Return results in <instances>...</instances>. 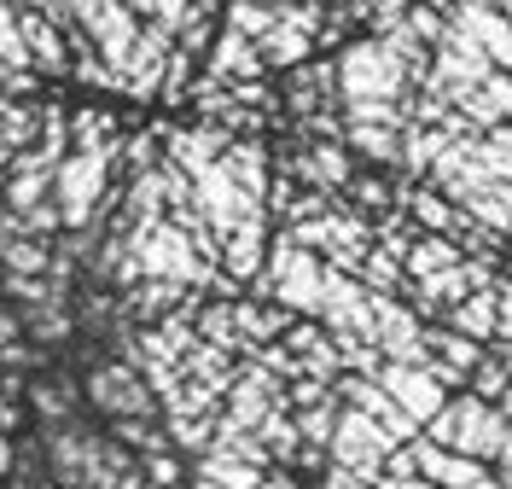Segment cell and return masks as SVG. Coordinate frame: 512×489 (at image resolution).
Instances as JSON below:
<instances>
[{
	"label": "cell",
	"mask_w": 512,
	"mask_h": 489,
	"mask_svg": "<svg viewBox=\"0 0 512 489\" xmlns=\"http://www.w3.org/2000/svg\"><path fill=\"white\" fill-rule=\"evenodd\" d=\"M76 152H64L59 175H53V204H59L64 233H82L105 216V175H111V140L99 134V117H76Z\"/></svg>",
	"instance_id": "cell-1"
},
{
	"label": "cell",
	"mask_w": 512,
	"mask_h": 489,
	"mask_svg": "<svg viewBox=\"0 0 512 489\" xmlns=\"http://www.w3.org/2000/svg\"><path fill=\"white\" fill-rule=\"evenodd\" d=\"M128 257L140 262V280H169V286H187V280H204V262L192 251V239L175 222H158L152 233H140L128 245Z\"/></svg>",
	"instance_id": "cell-2"
},
{
	"label": "cell",
	"mask_w": 512,
	"mask_h": 489,
	"mask_svg": "<svg viewBox=\"0 0 512 489\" xmlns=\"http://www.w3.org/2000/svg\"><path fill=\"white\" fill-rule=\"evenodd\" d=\"M88 391H94L99 414H111V425L117 420H152V414H158V408H152V385H146L128 361L94 367V373H88Z\"/></svg>",
	"instance_id": "cell-3"
},
{
	"label": "cell",
	"mask_w": 512,
	"mask_h": 489,
	"mask_svg": "<svg viewBox=\"0 0 512 489\" xmlns=\"http://www.w3.org/2000/svg\"><path fill=\"white\" fill-rule=\"evenodd\" d=\"M338 82H344V94H350L355 105H379V99H390L402 88V65H396L390 47L367 41V47H350V53H344Z\"/></svg>",
	"instance_id": "cell-4"
},
{
	"label": "cell",
	"mask_w": 512,
	"mask_h": 489,
	"mask_svg": "<svg viewBox=\"0 0 512 489\" xmlns=\"http://www.w3.org/2000/svg\"><path fill=\"white\" fill-rule=\"evenodd\" d=\"M268 286L280 303L291 309H320V297H326V274H320V262L309 251H297V245H280V257L268 268Z\"/></svg>",
	"instance_id": "cell-5"
},
{
	"label": "cell",
	"mask_w": 512,
	"mask_h": 489,
	"mask_svg": "<svg viewBox=\"0 0 512 489\" xmlns=\"http://www.w3.org/2000/svg\"><path fill=\"white\" fill-rule=\"evenodd\" d=\"M18 30H24V47H30V59L41 70H70V47H64V30L47 18V12H35V6H18Z\"/></svg>",
	"instance_id": "cell-6"
},
{
	"label": "cell",
	"mask_w": 512,
	"mask_h": 489,
	"mask_svg": "<svg viewBox=\"0 0 512 489\" xmlns=\"http://www.w3.org/2000/svg\"><path fill=\"white\" fill-rule=\"evenodd\" d=\"M256 70H262V59H256L251 41L239 30H222L216 53H210V82H222V76H256Z\"/></svg>",
	"instance_id": "cell-7"
},
{
	"label": "cell",
	"mask_w": 512,
	"mask_h": 489,
	"mask_svg": "<svg viewBox=\"0 0 512 489\" xmlns=\"http://www.w3.org/2000/svg\"><path fill=\"white\" fill-rule=\"evenodd\" d=\"M18 6L24 0H0V70L6 76H24L35 65L30 47H24V30H18Z\"/></svg>",
	"instance_id": "cell-8"
},
{
	"label": "cell",
	"mask_w": 512,
	"mask_h": 489,
	"mask_svg": "<svg viewBox=\"0 0 512 489\" xmlns=\"http://www.w3.org/2000/svg\"><path fill=\"white\" fill-rule=\"evenodd\" d=\"M222 163H227V175L239 181V193L251 198H262V152L256 146H233V152H222Z\"/></svg>",
	"instance_id": "cell-9"
},
{
	"label": "cell",
	"mask_w": 512,
	"mask_h": 489,
	"mask_svg": "<svg viewBox=\"0 0 512 489\" xmlns=\"http://www.w3.org/2000/svg\"><path fill=\"white\" fill-rule=\"evenodd\" d=\"M35 408L47 414L53 425H70V414H76V396H70V379H35Z\"/></svg>",
	"instance_id": "cell-10"
},
{
	"label": "cell",
	"mask_w": 512,
	"mask_h": 489,
	"mask_svg": "<svg viewBox=\"0 0 512 489\" xmlns=\"http://www.w3.org/2000/svg\"><path fill=\"white\" fill-rule=\"evenodd\" d=\"M256 239H262V222H256V216L239 233H227V268H233L239 280H245V274H256Z\"/></svg>",
	"instance_id": "cell-11"
},
{
	"label": "cell",
	"mask_w": 512,
	"mask_h": 489,
	"mask_svg": "<svg viewBox=\"0 0 512 489\" xmlns=\"http://www.w3.org/2000/svg\"><path fill=\"white\" fill-rule=\"evenodd\" d=\"M30 326H35V338H64L70 315H64L59 303H41V309H30Z\"/></svg>",
	"instance_id": "cell-12"
},
{
	"label": "cell",
	"mask_w": 512,
	"mask_h": 489,
	"mask_svg": "<svg viewBox=\"0 0 512 489\" xmlns=\"http://www.w3.org/2000/svg\"><path fill=\"white\" fill-rule=\"evenodd\" d=\"M146 478H152L158 489H169L175 478H181V466H175V460H169V455L158 449V455H146Z\"/></svg>",
	"instance_id": "cell-13"
},
{
	"label": "cell",
	"mask_w": 512,
	"mask_h": 489,
	"mask_svg": "<svg viewBox=\"0 0 512 489\" xmlns=\"http://www.w3.org/2000/svg\"><path fill=\"white\" fill-rule=\"evenodd\" d=\"M309 175H320V181H344V158H338L332 146H320L315 163H309Z\"/></svg>",
	"instance_id": "cell-14"
},
{
	"label": "cell",
	"mask_w": 512,
	"mask_h": 489,
	"mask_svg": "<svg viewBox=\"0 0 512 489\" xmlns=\"http://www.w3.org/2000/svg\"><path fill=\"white\" fill-rule=\"evenodd\" d=\"M6 344H18V321H12V315H0V350H6Z\"/></svg>",
	"instance_id": "cell-15"
},
{
	"label": "cell",
	"mask_w": 512,
	"mask_h": 489,
	"mask_svg": "<svg viewBox=\"0 0 512 489\" xmlns=\"http://www.w3.org/2000/svg\"><path fill=\"white\" fill-rule=\"evenodd\" d=\"M6 472H12V443H6V431H0V484H6Z\"/></svg>",
	"instance_id": "cell-16"
},
{
	"label": "cell",
	"mask_w": 512,
	"mask_h": 489,
	"mask_svg": "<svg viewBox=\"0 0 512 489\" xmlns=\"http://www.w3.org/2000/svg\"><path fill=\"white\" fill-rule=\"evenodd\" d=\"M12 425H18V408H12V402L0 396V431H12Z\"/></svg>",
	"instance_id": "cell-17"
},
{
	"label": "cell",
	"mask_w": 512,
	"mask_h": 489,
	"mask_svg": "<svg viewBox=\"0 0 512 489\" xmlns=\"http://www.w3.org/2000/svg\"><path fill=\"white\" fill-rule=\"evenodd\" d=\"M297 6H320V0H297Z\"/></svg>",
	"instance_id": "cell-18"
},
{
	"label": "cell",
	"mask_w": 512,
	"mask_h": 489,
	"mask_svg": "<svg viewBox=\"0 0 512 489\" xmlns=\"http://www.w3.org/2000/svg\"><path fill=\"white\" fill-rule=\"evenodd\" d=\"M6 489H24V484H6Z\"/></svg>",
	"instance_id": "cell-19"
},
{
	"label": "cell",
	"mask_w": 512,
	"mask_h": 489,
	"mask_svg": "<svg viewBox=\"0 0 512 489\" xmlns=\"http://www.w3.org/2000/svg\"><path fill=\"white\" fill-rule=\"evenodd\" d=\"M0 489H6V484H0Z\"/></svg>",
	"instance_id": "cell-20"
}]
</instances>
